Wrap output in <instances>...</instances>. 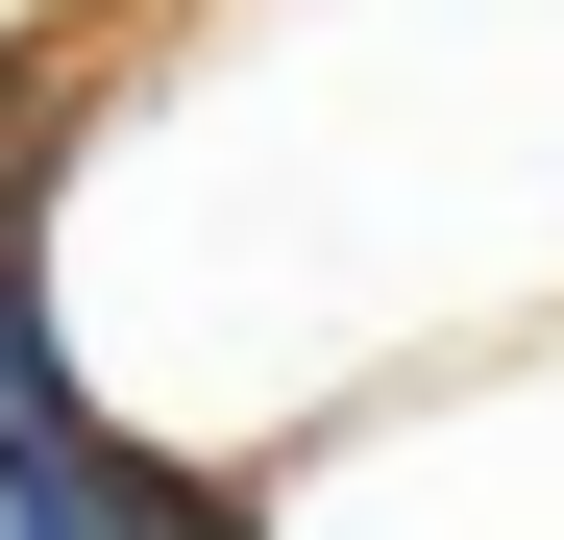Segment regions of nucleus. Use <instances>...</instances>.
<instances>
[{"mask_svg":"<svg viewBox=\"0 0 564 540\" xmlns=\"http://www.w3.org/2000/svg\"><path fill=\"white\" fill-rule=\"evenodd\" d=\"M50 172H74V74L0 50V295H50Z\"/></svg>","mask_w":564,"mask_h":540,"instance_id":"nucleus-1","label":"nucleus"}]
</instances>
